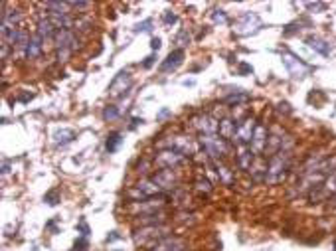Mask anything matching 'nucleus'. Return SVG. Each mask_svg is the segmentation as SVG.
Instances as JSON below:
<instances>
[{"label":"nucleus","mask_w":336,"mask_h":251,"mask_svg":"<svg viewBox=\"0 0 336 251\" xmlns=\"http://www.w3.org/2000/svg\"><path fill=\"white\" fill-rule=\"evenodd\" d=\"M56 34H58V28L50 22L47 18H42V20L38 22V36H40L44 42L45 40H54Z\"/></svg>","instance_id":"14"},{"label":"nucleus","mask_w":336,"mask_h":251,"mask_svg":"<svg viewBox=\"0 0 336 251\" xmlns=\"http://www.w3.org/2000/svg\"><path fill=\"white\" fill-rule=\"evenodd\" d=\"M200 142L204 146V150L214 160L227 155V144H225V140L220 135H200Z\"/></svg>","instance_id":"2"},{"label":"nucleus","mask_w":336,"mask_h":251,"mask_svg":"<svg viewBox=\"0 0 336 251\" xmlns=\"http://www.w3.org/2000/svg\"><path fill=\"white\" fill-rule=\"evenodd\" d=\"M73 131H69V129H64V131H58V133H54V142L56 144H67V142H71L73 140Z\"/></svg>","instance_id":"22"},{"label":"nucleus","mask_w":336,"mask_h":251,"mask_svg":"<svg viewBox=\"0 0 336 251\" xmlns=\"http://www.w3.org/2000/svg\"><path fill=\"white\" fill-rule=\"evenodd\" d=\"M158 192H160V188L153 182V178L151 180H140V182L136 184V194L140 198H151V196H155Z\"/></svg>","instance_id":"15"},{"label":"nucleus","mask_w":336,"mask_h":251,"mask_svg":"<svg viewBox=\"0 0 336 251\" xmlns=\"http://www.w3.org/2000/svg\"><path fill=\"white\" fill-rule=\"evenodd\" d=\"M44 200L50 206H56L58 204V200H60V196H58V192H56V190H52V192H47V194H45Z\"/></svg>","instance_id":"27"},{"label":"nucleus","mask_w":336,"mask_h":251,"mask_svg":"<svg viewBox=\"0 0 336 251\" xmlns=\"http://www.w3.org/2000/svg\"><path fill=\"white\" fill-rule=\"evenodd\" d=\"M47 20L54 24L58 30H69V28H71V24H73L71 22V18H69L67 14H52V12H50Z\"/></svg>","instance_id":"18"},{"label":"nucleus","mask_w":336,"mask_h":251,"mask_svg":"<svg viewBox=\"0 0 336 251\" xmlns=\"http://www.w3.org/2000/svg\"><path fill=\"white\" fill-rule=\"evenodd\" d=\"M184 159V155H180L176 150H162V153H158L157 157V164H160L162 168H174L176 164H180Z\"/></svg>","instance_id":"11"},{"label":"nucleus","mask_w":336,"mask_h":251,"mask_svg":"<svg viewBox=\"0 0 336 251\" xmlns=\"http://www.w3.org/2000/svg\"><path fill=\"white\" fill-rule=\"evenodd\" d=\"M259 26H261L259 16H257V14L247 12V14H244V16L235 22V26H233V34H237V36H249V34L257 32V30H259Z\"/></svg>","instance_id":"4"},{"label":"nucleus","mask_w":336,"mask_h":251,"mask_svg":"<svg viewBox=\"0 0 336 251\" xmlns=\"http://www.w3.org/2000/svg\"><path fill=\"white\" fill-rule=\"evenodd\" d=\"M151 26H153L151 20H145L142 24H136V28H134V30H136V32H140V30H142V32H151Z\"/></svg>","instance_id":"30"},{"label":"nucleus","mask_w":336,"mask_h":251,"mask_svg":"<svg viewBox=\"0 0 336 251\" xmlns=\"http://www.w3.org/2000/svg\"><path fill=\"white\" fill-rule=\"evenodd\" d=\"M281 60H283L285 68H287V71L291 73L293 77H305V75H309V71H311V68H309L301 58L293 56L291 52H283V54H281Z\"/></svg>","instance_id":"3"},{"label":"nucleus","mask_w":336,"mask_h":251,"mask_svg":"<svg viewBox=\"0 0 336 251\" xmlns=\"http://www.w3.org/2000/svg\"><path fill=\"white\" fill-rule=\"evenodd\" d=\"M131 85H133L131 73H129V71H121L119 75H115V79H113L111 85H109V95L119 97V95H123V93L127 91Z\"/></svg>","instance_id":"6"},{"label":"nucleus","mask_w":336,"mask_h":251,"mask_svg":"<svg viewBox=\"0 0 336 251\" xmlns=\"http://www.w3.org/2000/svg\"><path fill=\"white\" fill-rule=\"evenodd\" d=\"M153 60H155L153 56H151V58H147V62H145L142 66H145V68H151V66H153Z\"/></svg>","instance_id":"34"},{"label":"nucleus","mask_w":336,"mask_h":251,"mask_svg":"<svg viewBox=\"0 0 336 251\" xmlns=\"http://www.w3.org/2000/svg\"><path fill=\"white\" fill-rule=\"evenodd\" d=\"M216 168H218V174L222 176V180H224L225 184H229L231 182V172L227 170V166H224L220 160H216Z\"/></svg>","instance_id":"26"},{"label":"nucleus","mask_w":336,"mask_h":251,"mask_svg":"<svg viewBox=\"0 0 336 251\" xmlns=\"http://www.w3.org/2000/svg\"><path fill=\"white\" fill-rule=\"evenodd\" d=\"M305 6L311 8V10H326V4H324V2H307Z\"/></svg>","instance_id":"29"},{"label":"nucleus","mask_w":336,"mask_h":251,"mask_svg":"<svg viewBox=\"0 0 336 251\" xmlns=\"http://www.w3.org/2000/svg\"><path fill=\"white\" fill-rule=\"evenodd\" d=\"M153 251H184V241L182 239H170V237H166L160 243H157Z\"/></svg>","instance_id":"17"},{"label":"nucleus","mask_w":336,"mask_h":251,"mask_svg":"<svg viewBox=\"0 0 336 251\" xmlns=\"http://www.w3.org/2000/svg\"><path fill=\"white\" fill-rule=\"evenodd\" d=\"M123 142V138H121V133H111L109 137H107V142H105V146H107V150L109 153H115L117 148H119V144Z\"/></svg>","instance_id":"24"},{"label":"nucleus","mask_w":336,"mask_h":251,"mask_svg":"<svg viewBox=\"0 0 336 251\" xmlns=\"http://www.w3.org/2000/svg\"><path fill=\"white\" fill-rule=\"evenodd\" d=\"M242 73H247V71H251V68H249V66H246V64H244V66H242Z\"/></svg>","instance_id":"35"},{"label":"nucleus","mask_w":336,"mask_h":251,"mask_svg":"<svg viewBox=\"0 0 336 251\" xmlns=\"http://www.w3.org/2000/svg\"><path fill=\"white\" fill-rule=\"evenodd\" d=\"M153 182L157 184L160 190H170L178 184V174L174 172V168H162L153 176Z\"/></svg>","instance_id":"5"},{"label":"nucleus","mask_w":336,"mask_h":251,"mask_svg":"<svg viewBox=\"0 0 336 251\" xmlns=\"http://www.w3.org/2000/svg\"><path fill=\"white\" fill-rule=\"evenodd\" d=\"M164 22H166V24H174V22H176V16H174V14H170V12H166V16H164Z\"/></svg>","instance_id":"32"},{"label":"nucleus","mask_w":336,"mask_h":251,"mask_svg":"<svg viewBox=\"0 0 336 251\" xmlns=\"http://www.w3.org/2000/svg\"><path fill=\"white\" fill-rule=\"evenodd\" d=\"M255 127H257V123H255L253 119H246V121H242V123L237 125V131H235V138H237V142H239V144H244V142H251Z\"/></svg>","instance_id":"9"},{"label":"nucleus","mask_w":336,"mask_h":251,"mask_svg":"<svg viewBox=\"0 0 336 251\" xmlns=\"http://www.w3.org/2000/svg\"><path fill=\"white\" fill-rule=\"evenodd\" d=\"M192 123L202 135H216L220 131V123L216 119H212L210 115H198V117H194Z\"/></svg>","instance_id":"7"},{"label":"nucleus","mask_w":336,"mask_h":251,"mask_svg":"<svg viewBox=\"0 0 336 251\" xmlns=\"http://www.w3.org/2000/svg\"><path fill=\"white\" fill-rule=\"evenodd\" d=\"M103 117H105L107 121H113V119H117V117H119V111H117L115 107H107V109L103 111Z\"/></svg>","instance_id":"28"},{"label":"nucleus","mask_w":336,"mask_h":251,"mask_svg":"<svg viewBox=\"0 0 336 251\" xmlns=\"http://www.w3.org/2000/svg\"><path fill=\"white\" fill-rule=\"evenodd\" d=\"M151 47H153V49H158V47H160V40H158V38H155V40L151 42Z\"/></svg>","instance_id":"33"},{"label":"nucleus","mask_w":336,"mask_h":251,"mask_svg":"<svg viewBox=\"0 0 336 251\" xmlns=\"http://www.w3.org/2000/svg\"><path fill=\"white\" fill-rule=\"evenodd\" d=\"M322 190H324V194H326V196H330V198L336 196V172L334 174H330V176L322 182Z\"/></svg>","instance_id":"23"},{"label":"nucleus","mask_w":336,"mask_h":251,"mask_svg":"<svg viewBox=\"0 0 336 251\" xmlns=\"http://www.w3.org/2000/svg\"><path fill=\"white\" fill-rule=\"evenodd\" d=\"M214 20H216V22H222V24L227 22V16H225L224 10H218V12L214 14Z\"/></svg>","instance_id":"31"},{"label":"nucleus","mask_w":336,"mask_h":251,"mask_svg":"<svg viewBox=\"0 0 336 251\" xmlns=\"http://www.w3.org/2000/svg\"><path fill=\"white\" fill-rule=\"evenodd\" d=\"M235 131H237V127H235V123L231 119H224L220 123V137L224 140L225 138H235Z\"/></svg>","instance_id":"20"},{"label":"nucleus","mask_w":336,"mask_h":251,"mask_svg":"<svg viewBox=\"0 0 336 251\" xmlns=\"http://www.w3.org/2000/svg\"><path fill=\"white\" fill-rule=\"evenodd\" d=\"M307 46L316 49L320 56H328V54H330V44L324 42V40H320V38H314V36H311V38L307 40Z\"/></svg>","instance_id":"19"},{"label":"nucleus","mask_w":336,"mask_h":251,"mask_svg":"<svg viewBox=\"0 0 336 251\" xmlns=\"http://www.w3.org/2000/svg\"><path fill=\"white\" fill-rule=\"evenodd\" d=\"M291 168V153L289 150H279L275 153L271 159H269V166H267V176L265 180L269 184H277L283 182L287 172Z\"/></svg>","instance_id":"1"},{"label":"nucleus","mask_w":336,"mask_h":251,"mask_svg":"<svg viewBox=\"0 0 336 251\" xmlns=\"http://www.w3.org/2000/svg\"><path fill=\"white\" fill-rule=\"evenodd\" d=\"M253 159H255L253 150H242L239 157H237V162H239V166H242L244 170H249V168L253 166Z\"/></svg>","instance_id":"21"},{"label":"nucleus","mask_w":336,"mask_h":251,"mask_svg":"<svg viewBox=\"0 0 336 251\" xmlns=\"http://www.w3.org/2000/svg\"><path fill=\"white\" fill-rule=\"evenodd\" d=\"M330 206H332V208L336 210V196H332V198H330Z\"/></svg>","instance_id":"36"},{"label":"nucleus","mask_w":336,"mask_h":251,"mask_svg":"<svg viewBox=\"0 0 336 251\" xmlns=\"http://www.w3.org/2000/svg\"><path fill=\"white\" fill-rule=\"evenodd\" d=\"M184 64V49H174L166 56V60L160 64V71L162 73H168V71H174Z\"/></svg>","instance_id":"10"},{"label":"nucleus","mask_w":336,"mask_h":251,"mask_svg":"<svg viewBox=\"0 0 336 251\" xmlns=\"http://www.w3.org/2000/svg\"><path fill=\"white\" fill-rule=\"evenodd\" d=\"M267 129L263 125H257L253 131V138H251V150L253 153H261L267 148Z\"/></svg>","instance_id":"12"},{"label":"nucleus","mask_w":336,"mask_h":251,"mask_svg":"<svg viewBox=\"0 0 336 251\" xmlns=\"http://www.w3.org/2000/svg\"><path fill=\"white\" fill-rule=\"evenodd\" d=\"M42 49H44V40L36 34V36H32L30 38V44L26 47V56H28V60H34V58H38L40 54H42Z\"/></svg>","instance_id":"16"},{"label":"nucleus","mask_w":336,"mask_h":251,"mask_svg":"<svg viewBox=\"0 0 336 251\" xmlns=\"http://www.w3.org/2000/svg\"><path fill=\"white\" fill-rule=\"evenodd\" d=\"M170 148L176 150L180 155H192L194 150V142L188 137H174L170 140Z\"/></svg>","instance_id":"13"},{"label":"nucleus","mask_w":336,"mask_h":251,"mask_svg":"<svg viewBox=\"0 0 336 251\" xmlns=\"http://www.w3.org/2000/svg\"><path fill=\"white\" fill-rule=\"evenodd\" d=\"M246 101H249L247 93H231L225 97V103H229V105H237V103H246Z\"/></svg>","instance_id":"25"},{"label":"nucleus","mask_w":336,"mask_h":251,"mask_svg":"<svg viewBox=\"0 0 336 251\" xmlns=\"http://www.w3.org/2000/svg\"><path fill=\"white\" fill-rule=\"evenodd\" d=\"M160 231H164V229L157 228V226L145 228L142 231H136V233H134V241H136V245H149V241H151V243H157L158 239L162 237Z\"/></svg>","instance_id":"8"}]
</instances>
